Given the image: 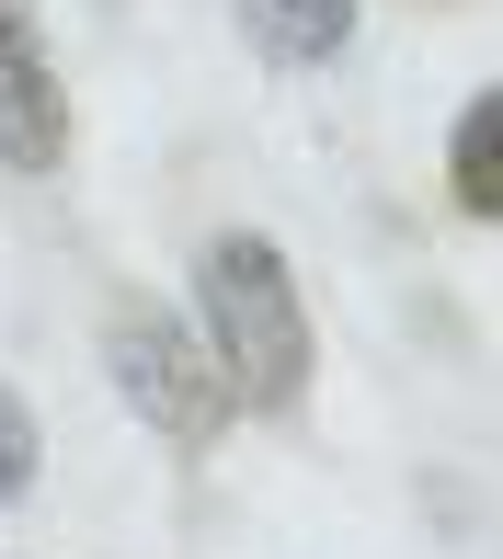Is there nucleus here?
<instances>
[{
	"mask_svg": "<svg viewBox=\"0 0 503 559\" xmlns=\"http://www.w3.org/2000/svg\"><path fill=\"white\" fill-rule=\"evenodd\" d=\"M503 92H469L458 104V126H446V194H458V217H503Z\"/></svg>",
	"mask_w": 503,
	"mask_h": 559,
	"instance_id": "obj_5",
	"label": "nucleus"
},
{
	"mask_svg": "<svg viewBox=\"0 0 503 559\" xmlns=\"http://www.w3.org/2000/svg\"><path fill=\"white\" fill-rule=\"evenodd\" d=\"M92 354H104L115 412L138 423L149 445H172V456H207V445L241 423L230 389H218V366H207V343H195V320L172 309V297H149V286L104 297V332H92Z\"/></svg>",
	"mask_w": 503,
	"mask_h": 559,
	"instance_id": "obj_2",
	"label": "nucleus"
},
{
	"mask_svg": "<svg viewBox=\"0 0 503 559\" xmlns=\"http://www.w3.org/2000/svg\"><path fill=\"white\" fill-rule=\"evenodd\" d=\"M35 479H46V423H35V400L0 377V514L35 502Z\"/></svg>",
	"mask_w": 503,
	"mask_h": 559,
	"instance_id": "obj_6",
	"label": "nucleus"
},
{
	"mask_svg": "<svg viewBox=\"0 0 503 559\" xmlns=\"http://www.w3.org/2000/svg\"><path fill=\"white\" fill-rule=\"evenodd\" d=\"M355 35H366V0H241V46L264 69H343L355 58Z\"/></svg>",
	"mask_w": 503,
	"mask_h": 559,
	"instance_id": "obj_4",
	"label": "nucleus"
},
{
	"mask_svg": "<svg viewBox=\"0 0 503 559\" xmlns=\"http://www.w3.org/2000/svg\"><path fill=\"white\" fill-rule=\"evenodd\" d=\"M184 320L207 343L230 412H264L286 423L320 377V332H309V286H297L286 240L274 228H207L195 240V274H184Z\"/></svg>",
	"mask_w": 503,
	"mask_h": 559,
	"instance_id": "obj_1",
	"label": "nucleus"
},
{
	"mask_svg": "<svg viewBox=\"0 0 503 559\" xmlns=\"http://www.w3.org/2000/svg\"><path fill=\"white\" fill-rule=\"evenodd\" d=\"M0 559H12V548H0Z\"/></svg>",
	"mask_w": 503,
	"mask_h": 559,
	"instance_id": "obj_7",
	"label": "nucleus"
},
{
	"mask_svg": "<svg viewBox=\"0 0 503 559\" xmlns=\"http://www.w3.org/2000/svg\"><path fill=\"white\" fill-rule=\"evenodd\" d=\"M58 160H69V81L46 58L35 0H0V171L46 183Z\"/></svg>",
	"mask_w": 503,
	"mask_h": 559,
	"instance_id": "obj_3",
	"label": "nucleus"
}]
</instances>
